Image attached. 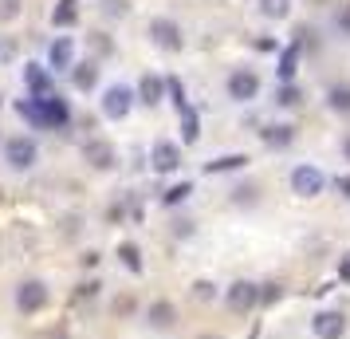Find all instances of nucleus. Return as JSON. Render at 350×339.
<instances>
[{
    "label": "nucleus",
    "mask_w": 350,
    "mask_h": 339,
    "mask_svg": "<svg viewBox=\"0 0 350 339\" xmlns=\"http://www.w3.org/2000/svg\"><path fill=\"white\" fill-rule=\"evenodd\" d=\"M16 111L32 123V127H67L71 123V107H67L59 95H44V99H20L16 103Z\"/></svg>",
    "instance_id": "f257e3e1"
},
{
    "label": "nucleus",
    "mask_w": 350,
    "mask_h": 339,
    "mask_svg": "<svg viewBox=\"0 0 350 339\" xmlns=\"http://www.w3.org/2000/svg\"><path fill=\"white\" fill-rule=\"evenodd\" d=\"M4 162H8L12 170H32L36 162H40V146H36V138H24V134L8 138V142H4Z\"/></svg>",
    "instance_id": "f03ea898"
},
{
    "label": "nucleus",
    "mask_w": 350,
    "mask_h": 339,
    "mask_svg": "<svg viewBox=\"0 0 350 339\" xmlns=\"http://www.w3.org/2000/svg\"><path fill=\"white\" fill-rule=\"evenodd\" d=\"M228 99L232 103H252L260 95V75H256L252 67H237V71H228Z\"/></svg>",
    "instance_id": "7ed1b4c3"
},
{
    "label": "nucleus",
    "mask_w": 350,
    "mask_h": 339,
    "mask_svg": "<svg viewBox=\"0 0 350 339\" xmlns=\"http://www.w3.org/2000/svg\"><path fill=\"white\" fill-rule=\"evenodd\" d=\"M327 190V174L319 166H295L291 170V194L295 197H319Z\"/></svg>",
    "instance_id": "20e7f679"
},
{
    "label": "nucleus",
    "mask_w": 350,
    "mask_h": 339,
    "mask_svg": "<svg viewBox=\"0 0 350 339\" xmlns=\"http://www.w3.org/2000/svg\"><path fill=\"white\" fill-rule=\"evenodd\" d=\"M134 99H138V91H130L126 83H114V87L103 91V114H107L111 123H118V118H126V114H130Z\"/></svg>",
    "instance_id": "39448f33"
},
{
    "label": "nucleus",
    "mask_w": 350,
    "mask_h": 339,
    "mask_svg": "<svg viewBox=\"0 0 350 339\" xmlns=\"http://www.w3.org/2000/svg\"><path fill=\"white\" fill-rule=\"evenodd\" d=\"M150 40H154L161 51H181V48H185L181 24L170 20V16H154V20H150Z\"/></svg>",
    "instance_id": "423d86ee"
},
{
    "label": "nucleus",
    "mask_w": 350,
    "mask_h": 339,
    "mask_svg": "<svg viewBox=\"0 0 350 339\" xmlns=\"http://www.w3.org/2000/svg\"><path fill=\"white\" fill-rule=\"evenodd\" d=\"M224 304H228V312H237V316L252 312V307L260 304V284H252V280L228 284V288H224Z\"/></svg>",
    "instance_id": "0eeeda50"
},
{
    "label": "nucleus",
    "mask_w": 350,
    "mask_h": 339,
    "mask_svg": "<svg viewBox=\"0 0 350 339\" xmlns=\"http://www.w3.org/2000/svg\"><path fill=\"white\" fill-rule=\"evenodd\" d=\"M44 304H48V284L44 280H24L16 288V307L24 316H36Z\"/></svg>",
    "instance_id": "6e6552de"
},
{
    "label": "nucleus",
    "mask_w": 350,
    "mask_h": 339,
    "mask_svg": "<svg viewBox=\"0 0 350 339\" xmlns=\"http://www.w3.org/2000/svg\"><path fill=\"white\" fill-rule=\"evenodd\" d=\"M311 331H315V339H342V336H347V316H342V312H334V307L315 312Z\"/></svg>",
    "instance_id": "1a4fd4ad"
},
{
    "label": "nucleus",
    "mask_w": 350,
    "mask_h": 339,
    "mask_svg": "<svg viewBox=\"0 0 350 339\" xmlns=\"http://www.w3.org/2000/svg\"><path fill=\"white\" fill-rule=\"evenodd\" d=\"M48 67L51 71H71V67H75V40H71V36H55V40H51Z\"/></svg>",
    "instance_id": "9d476101"
},
{
    "label": "nucleus",
    "mask_w": 350,
    "mask_h": 339,
    "mask_svg": "<svg viewBox=\"0 0 350 339\" xmlns=\"http://www.w3.org/2000/svg\"><path fill=\"white\" fill-rule=\"evenodd\" d=\"M24 87H28L36 99L55 95V91H51V67H44V64H24Z\"/></svg>",
    "instance_id": "9b49d317"
},
{
    "label": "nucleus",
    "mask_w": 350,
    "mask_h": 339,
    "mask_svg": "<svg viewBox=\"0 0 350 339\" xmlns=\"http://www.w3.org/2000/svg\"><path fill=\"white\" fill-rule=\"evenodd\" d=\"M299 55H303V44L291 40L284 51H280V64H275V79L280 83H295V71H299Z\"/></svg>",
    "instance_id": "f8f14e48"
},
{
    "label": "nucleus",
    "mask_w": 350,
    "mask_h": 339,
    "mask_svg": "<svg viewBox=\"0 0 350 339\" xmlns=\"http://www.w3.org/2000/svg\"><path fill=\"white\" fill-rule=\"evenodd\" d=\"M83 158L91 162L95 170H111L114 162H118V154H114V146L107 138H91V142L83 146Z\"/></svg>",
    "instance_id": "ddd939ff"
},
{
    "label": "nucleus",
    "mask_w": 350,
    "mask_h": 339,
    "mask_svg": "<svg viewBox=\"0 0 350 339\" xmlns=\"http://www.w3.org/2000/svg\"><path fill=\"white\" fill-rule=\"evenodd\" d=\"M150 162H154V170L158 174H174L177 166H181V150H177L174 142H154V150H150Z\"/></svg>",
    "instance_id": "4468645a"
},
{
    "label": "nucleus",
    "mask_w": 350,
    "mask_h": 339,
    "mask_svg": "<svg viewBox=\"0 0 350 339\" xmlns=\"http://www.w3.org/2000/svg\"><path fill=\"white\" fill-rule=\"evenodd\" d=\"M165 91H170V83L161 79V75H142V83H138V103L158 107L161 99H165Z\"/></svg>",
    "instance_id": "2eb2a0df"
},
{
    "label": "nucleus",
    "mask_w": 350,
    "mask_h": 339,
    "mask_svg": "<svg viewBox=\"0 0 350 339\" xmlns=\"http://www.w3.org/2000/svg\"><path fill=\"white\" fill-rule=\"evenodd\" d=\"M146 320H150V327H158V331H170V327L177 323V312H174L170 300H158V304H150Z\"/></svg>",
    "instance_id": "dca6fc26"
},
{
    "label": "nucleus",
    "mask_w": 350,
    "mask_h": 339,
    "mask_svg": "<svg viewBox=\"0 0 350 339\" xmlns=\"http://www.w3.org/2000/svg\"><path fill=\"white\" fill-rule=\"evenodd\" d=\"M79 20V0H55V8H51V24L55 28H71Z\"/></svg>",
    "instance_id": "f3484780"
},
{
    "label": "nucleus",
    "mask_w": 350,
    "mask_h": 339,
    "mask_svg": "<svg viewBox=\"0 0 350 339\" xmlns=\"http://www.w3.org/2000/svg\"><path fill=\"white\" fill-rule=\"evenodd\" d=\"M248 166V154H221V158L205 162V174H232V170H244Z\"/></svg>",
    "instance_id": "a211bd4d"
},
{
    "label": "nucleus",
    "mask_w": 350,
    "mask_h": 339,
    "mask_svg": "<svg viewBox=\"0 0 350 339\" xmlns=\"http://www.w3.org/2000/svg\"><path fill=\"white\" fill-rule=\"evenodd\" d=\"M260 138H264L271 150H280V146L295 142V127H287V123H284V127H264V130H260Z\"/></svg>",
    "instance_id": "6ab92c4d"
},
{
    "label": "nucleus",
    "mask_w": 350,
    "mask_h": 339,
    "mask_svg": "<svg viewBox=\"0 0 350 339\" xmlns=\"http://www.w3.org/2000/svg\"><path fill=\"white\" fill-rule=\"evenodd\" d=\"M181 138H185V142H197V138H201V118H197V111H193V107H181Z\"/></svg>",
    "instance_id": "aec40b11"
},
{
    "label": "nucleus",
    "mask_w": 350,
    "mask_h": 339,
    "mask_svg": "<svg viewBox=\"0 0 350 339\" xmlns=\"http://www.w3.org/2000/svg\"><path fill=\"white\" fill-rule=\"evenodd\" d=\"M327 107L338 114H350V83H334L327 91Z\"/></svg>",
    "instance_id": "412c9836"
},
{
    "label": "nucleus",
    "mask_w": 350,
    "mask_h": 339,
    "mask_svg": "<svg viewBox=\"0 0 350 339\" xmlns=\"http://www.w3.org/2000/svg\"><path fill=\"white\" fill-rule=\"evenodd\" d=\"M71 79H75L79 91H91V87L98 83V64H75L71 67Z\"/></svg>",
    "instance_id": "4be33fe9"
},
{
    "label": "nucleus",
    "mask_w": 350,
    "mask_h": 339,
    "mask_svg": "<svg viewBox=\"0 0 350 339\" xmlns=\"http://www.w3.org/2000/svg\"><path fill=\"white\" fill-rule=\"evenodd\" d=\"M260 12L268 20H284L291 16V0H260Z\"/></svg>",
    "instance_id": "5701e85b"
},
{
    "label": "nucleus",
    "mask_w": 350,
    "mask_h": 339,
    "mask_svg": "<svg viewBox=\"0 0 350 339\" xmlns=\"http://www.w3.org/2000/svg\"><path fill=\"white\" fill-rule=\"evenodd\" d=\"M118 257H122V264H126L130 273H142V253H138V244L122 241L118 244Z\"/></svg>",
    "instance_id": "b1692460"
},
{
    "label": "nucleus",
    "mask_w": 350,
    "mask_h": 339,
    "mask_svg": "<svg viewBox=\"0 0 350 339\" xmlns=\"http://www.w3.org/2000/svg\"><path fill=\"white\" fill-rule=\"evenodd\" d=\"M299 87H295V83H280V91H275V103H280V107H299Z\"/></svg>",
    "instance_id": "393cba45"
},
{
    "label": "nucleus",
    "mask_w": 350,
    "mask_h": 339,
    "mask_svg": "<svg viewBox=\"0 0 350 339\" xmlns=\"http://www.w3.org/2000/svg\"><path fill=\"white\" fill-rule=\"evenodd\" d=\"M189 194H193V181H177L174 190H165V197H161V201H165V205H181Z\"/></svg>",
    "instance_id": "a878e982"
},
{
    "label": "nucleus",
    "mask_w": 350,
    "mask_h": 339,
    "mask_svg": "<svg viewBox=\"0 0 350 339\" xmlns=\"http://www.w3.org/2000/svg\"><path fill=\"white\" fill-rule=\"evenodd\" d=\"M193 300H201V304L217 300V284H213V280H197V284H193Z\"/></svg>",
    "instance_id": "bb28decb"
},
{
    "label": "nucleus",
    "mask_w": 350,
    "mask_h": 339,
    "mask_svg": "<svg viewBox=\"0 0 350 339\" xmlns=\"http://www.w3.org/2000/svg\"><path fill=\"white\" fill-rule=\"evenodd\" d=\"M20 4H24V0H0V24L16 20L20 16Z\"/></svg>",
    "instance_id": "cd10ccee"
},
{
    "label": "nucleus",
    "mask_w": 350,
    "mask_h": 339,
    "mask_svg": "<svg viewBox=\"0 0 350 339\" xmlns=\"http://www.w3.org/2000/svg\"><path fill=\"white\" fill-rule=\"evenodd\" d=\"M275 296H280V284H264V288H260V304H271Z\"/></svg>",
    "instance_id": "c85d7f7f"
},
{
    "label": "nucleus",
    "mask_w": 350,
    "mask_h": 339,
    "mask_svg": "<svg viewBox=\"0 0 350 339\" xmlns=\"http://www.w3.org/2000/svg\"><path fill=\"white\" fill-rule=\"evenodd\" d=\"M107 16H126V0H107Z\"/></svg>",
    "instance_id": "c756f323"
},
{
    "label": "nucleus",
    "mask_w": 350,
    "mask_h": 339,
    "mask_svg": "<svg viewBox=\"0 0 350 339\" xmlns=\"http://www.w3.org/2000/svg\"><path fill=\"white\" fill-rule=\"evenodd\" d=\"M334 24H338V32L350 36V8H347V12H338V16H334Z\"/></svg>",
    "instance_id": "7c9ffc66"
},
{
    "label": "nucleus",
    "mask_w": 350,
    "mask_h": 339,
    "mask_svg": "<svg viewBox=\"0 0 350 339\" xmlns=\"http://www.w3.org/2000/svg\"><path fill=\"white\" fill-rule=\"evenodd\" d=\"M338 194L350 197V178H338Z\"/></svg>",
    "instance_id": "2f4dec72"
},
{
    "label": "nucleus",
    "mask_w": 350,
    "mask_h": 339,
    "mask_svg": "<svg viewBox=\"0 0 350 339\" xmlns=\"http://www.w3.org/2000/svg\"><path fill=\"white\" fill-rule=\"evenodd\" d=\"M338 273H342V280H350V260H342V264H338Z\"/></svg>",
    "instance_id": "473e14b6"
},
{
    "label": "nucleus",
    "mask_w": 350,
    "mask_h": 339,
    "mask_svg": "<svg viewBox=\"0 0 350 339\" xmlns=\"http://www.w3.org/2000/svg\"><path fill=\"white\" fill-rule=\"evenodd\" d=\"M342 154H347V162H350V138H347V142H342Z\"/></svg>",
    "instance_id": "72a5a7b5"
},
{
    "label": "nucleus",
    "mask_w": 350,
    "mask_h": 339,
    "mask_svg": "<svg viewBox=\"0 0 350 339\" xmlns=\"http://www.w3.org/2000/svg\"><path fill=\"white\" fill-rule=\"evenodd\" d=\"M197 339H221V336H197Z\"/></svg>",
    "instance_id": "f704fd0d"
}]
</instances>
